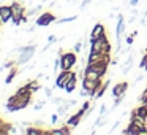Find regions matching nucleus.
Instances as JSON below:
<instances>
[{
  "mask_svg": "<svg viewBox=\"0 0 147 135\" xmlns=\"http://www.w3.org/2000/svg\"><path fill=\"white\" fill-rule=\"evenodd\" d=\"M79 94H81V97H89V91H86V89H82Z\"/></svg>",
  "mask_w": 147,
  "mask_h": 135,
  "instance_id": "35",
  "label": "nucleus"
},
{
  "mask_svg": "<svg viewBox=\"0 0 147 135\" xmlns=\"http://www.w3.org/2000/svg\"><path fill=\"white\" fill-rule=\"evenodd\" d=\"M2 24H3V22H2V19H0V26H2Z\"/></svg>",
  "mask_w": 147,
  "mask_h": 135,
  "instance_id": "36",
  "label": "nucleus"
},
{
  "mask_svg": "<svg viewBox=\"0 0 147 135\" xmlns=\"http://www.w3.org/2000/svg\"><path fill=\"white\" fill-rule=\"evenodd\" d=\"M101 37H106V27H105V24H101V22H96L95 26L92 27V32H90L89 42H93V40H96V38H101Z\"/></svg>",
  "mask_w": 147,
  "mask_h": 135,
  "instance_id": "8",
  "label": "nucleus"
},
{
  "mask_svg": "<svg viewBox=\"0 0 147 135\" xmlns=\"http://www.w3.org/2000/svg\"><path fill=\"white\" fill-rule=\"evenodd\" d=\"M71 134V127L68 124L62 125V127L59 129H51V130H48V135H68Z\"/></svg>",
  "mask_w": 147,
  "mask_h": 135,
  "instance_id": "14",
  "label": "nucleus"
},
{
  "mask_svg": "<svg viewBox=\"0 0 147 135\" xmlns=\"http://www.w3.org/2000/svg\"><path fill=\"white\" fill-rule=\"evenodd\" d=\"M57 121H59V113H55V115L51 116V122L52 124H57Z\"/></svg>",
  "mask_w": 147,
  "mask_h": 135,
  "instance_id": "29",
  "label": "nucleus"
},
{
  "mask_svg": "<svg viewBox=\"0 0 147 135\" xmlns=\"http://www.w3.org/2000/svg\"><path fill=\"white\" fill-rule=\"evenodd\" d=\"M123 99H125V94L123 95H117V97H114V103H112V106H111V110H114V108H117L119 105H120L122 102H123Z\"/></svg>",
  "mask_w": 147,
  "mask_h": 135,
  "instance_id": "22",
  "label": "nucleus"
},
{
  "mask_svg": "<svg viewBox=\"0 0 147 135\" xmlns=\"http://www.w3.org/2000/svg\"><path fill=\"white\" fill-rule=\"evenodd\" d=\"M133 62H134V56H133V54H130V56L127 57V61H125L123 67H122V73L127 75L128 72L131 70V67H133Z\"/></svg>",
  "mask_w": 147,
  "mask_h": 135,
  "instance_id": "17",
  "label": "nucleus"
},
{
  "mask_svg": "<svg viewBox=\"0 0 147 135\" xmlns=\"http://www.w3.org/2000/svg\"><path fill=\"white\" fill-rule=\"evenodd\" d=\"M109 84H111V80H106L105 83H101V86L98 87V91H96V94H95V99H93V100H98V99H101V97L105 95L106 89L109 87Z\"/></svg>",
  "mask_w": 147,
  "mask_h": 135,
  "instance_id": "16",
  "label": "nucleus"
},
{
  "mask_svg": "<svg viewBox=\"0 0 147 135\" xmlns=\"http://www.w3.org/2000/svg\"><path fill=\"white\" fill-rule=\"evenodd\" d=\"M45 105H46V102H45V100H40V102L36 103V105L33 106V108H35L36 111H38V110H41V108H43V106H45Z\"/></svg>",
  "mask_w": 147,
  "mask_h": 135,
  "instance_id": "27",
  "label": "nucleus"
},
{
  "mask_svg": "<svg viewBox=\"0 0 147 135\" xmlns=\"http://www.w3.org/2000/svg\"><path fill=\"white\" fill-rule=\"evenodd\" d=\"M60 67V57H57L54 61V72H57V68Z\"/></svg>",
  "mask_w": 147,
  "mask_h": 135,
  "instance_id": "30",
  "label": "nucleus"
},
{
  "mask_svg": "<svg viewBox=\"0 0 147 135\" xmlns=\"http://www.w3.org/2000/svg\"><path fill=\"white\" fill-rule=\"evenodd\" d=\"M0 19L2 22H10L13 19V10H11V5H0Z\"/></svg>",
  "mask_w": 147,
  "mask_h": 135,
  "instance_id": "11",
  "label": "nucleus"
},
{
  "mask_svg": "<svg viewBox=\"0 0 147 135\" xmlns=\"http://www.w3.org/2000/svg\"><path fill=\"white\" fill-rule=\"evenodd\" d=\"M30 100H32V97H22V95H18V94H13V95L8 99L5 108H7L10 113L21 111V110L27 108V106L30 105Z\"/></svg>",
  "mask_w": 147,
  "mask_h": 135,
  "instance_id": "1",
  "label": "nucleus"
},
{
  "mask_svg": "<svg viewBox=\"0 0 147 135\" xmlns=\"http://www.w3.org/2000/svg\"><path fill=\"white\" fill-rule=\"evenodd\" d=\"M24 132L29 135H48V130H43L40 127H27Z\"/></svg>",
  "mask_w": 147,
  "mask_h": 135,
  "instance_id": "18",
  "label": "nucleus"
},
{
  "mask_svg": "<svg viewBox=\"0 0 147 135\" xmlns=\"http://www.w3.org/2000/svg\"><path fill=\"white\" fill-rule=\"evenodd\" d=\"M127 89H128V83L127 81H120V83L114 84V87H112V95L114 97L123 95V94H127Z\"/></svg>",
  "mask_w": 147,
  "mask_h": 135,
  "instance_id": "12",
  "label": "nucleus"
},
{
  "mask_svg": "<svg viewBox=\"0 0 147 135\" xmlns=\"http://www.w3.org/2000/svg\"><path fill=\"white\" fill-rule=\"evenodd\" d=\"M111 43H109L108 37H101L93 42H90V52H101V54H111Z\"/></svg>",
  "mask_w": 147,
  "mask_h": 135,
  "instance_id": "2",
  "label": "nucleus"
},
{
  "mask_svg": "<svg viewBox=\"0 0 147 135\" xmlns=\"http://www.w3.org/2000/svg\"><path fill=\"white\" fill-rule=\"evenodd\" d=\"M133 42H134V37H133V35H127V38H125V43H127L128 46H131V45H133Z\"/></svg>",
  "mask_w": 147,
  "mask_h": 135,
  "instance_id": "26",
  "label": "nucleus"
},
{
  "mask_svg": "<svg viewBox=\"0 0 147 135\" xmlns=\"http://www.w3.org/2000/svg\"><path fill=\"white\" fill-rule=\"evenodd\" d=\"M73 75H74L73 70H62L60 73L57 75V78H55V87H59V89H63L65 84L68 83V80H70Z\"/></svg>",
  "mask_w": 147,
  "mask_h": 135,
  "instance_id": "7",
  "label": "nucleus"
},
{
  "mask_svg": "<svg viewBox=\"0 0 147 135\" xmlns=\"http://www.w3.org/2000/svg\"><path fill=\"white\" fill-rule=\"evenodd\" d=\"M139 68H141V70H147V51L144 52V54H142V57H141Z\"/></svg>",
  "mask_w": 147,
  "mask_h": 135,
  "instance_id": "23",
  "label": "nucleus"
},
{
  "mask_svg": "<svg viewBox=\"0 0 147 135\" xmlns=\"http://www.w3.org/2000/svg\"><path fill=\"white\" fill-rule=\"evenodd\" d=\"M109 62L111 64V54H101V52H90L87 56V64H96V62Z\"/></svg>",
  "mask_w": 147,
  "mask_h": 135,
  "instance_id": "9",
  "label": "nucleus"
},
{
  "mask_svg": "<svg viewBox=\"0 0 147 135\" xmlns=\"http://www.w3.org/2000/svg\"><path fill=\"white\" fill-rule=\"evenodd\" d=\"M55 42H57V37H55V35H49L48 37V43H51V45H52V43H55Z\"/></svg>",
  "mask_w": 147,
  "mask_h": 135,
  "instance_id": "31",
  "label": "nucleus"
},
{
  "mask_svg": "<svg viewBox=\"0 0 147 135\" xmlns=\"http://www.w3.org/2000/svg\"><path fill=\"white\" fill-rule=\"evenodd\" d=\"M84 116H86V111L81 108V110H78V111L74 113L73 116H70V118L67 119V122H65V124H68L71 129H73V127H78V125H79V122L82 121Z\"/></svg>",
  "mask_w": 147,
  "mask_h": 135,
  "instance_id": "10",
  "label": "nucleus"
},
{
  "mask_svg": "<svg viewBox=\"0 0 147 135\" xmlns=\"http://www.w3.org/2000/svg\"><path fill=\"white\" fill-rule=\"evenodd\" d=\"M35 51H36V46L35 45H27V46L19 48V57H18V61H16V65L27 64V62L35 56Z\"/></svg>",
  "mask_w": 147,
  "mask_h": 135,
  "instance_id": "4",
  "label": "nucleus"
},
{
  "mask_svg": "<svg viewBox=\"0 0 147 135\" xmlns=\"http://www.w3.org/2000/svg\"><path fill=\"white\" fill-rule=\"evenodd\" d=\"M55 14L54 13H51V11H45V13H41L38 16V19H36V26L38 27H48V26H51L52 22H55Z\"/></svg>",
  "mask_w": 147,
  "mask_h": 135,
  "instance_id": "6",
  "label": "nucleus"
},
{
  "mask_svg": "<svg viewBox=\"0 0 147 135\" xmlns=\"http://www.w3.org/2000/svg\"><path fill=\"white\" fill-rule=\"evenodd\" d=\"M131 115L139 116L141 119L147 121V105H146V103H139V106H136V108H134L133 111H131Z\"/></svg>",
  "mask_w": 147,
  "mask_h": 135,
  "instance_id": "13",
  "label": "nucleus"
},
{
  "mask_svg": "<svg viewBox=\"0 0 147 135\" xmlns=\"http://www.w3.org/2000/svg\"><path fill=\"white\" fill-rule=\"evenodd\" d=\"M11 10H13V24L14 26H19L22 22V18L26 16V8L21 2H13L11 3Z\"/></svg>",
  "mask_w": 147,
  "mask_h": 135,
  "instance_id": "5",
  "label": "nucleus"
},
{
  "mask_svg": "<svg viewBox=\"0 0 147 135\" xmlns=\"http://www.w3.org/2000/svg\"><path fill=\"white\" fill-rule=\"evenodd\" d=\"M52 102L55 105H60V103H63V100H62V97H52Z\"/></svg>",
  "mask_w": 147,
  "mask_h": 135,
  "instance_id": "28",
  "label": "nucleus"
},
{
  "mask_svg": "<svg viewBox=\"0 0 147 135\" xmlns=\"http://www.w3.org/2000/svg\"><path fill=\"white\" fill-rule=\"evenodd\" d=\"M16 75H18V67L14 65V67L10 68V73H8L7 78H5V83H7V84L13 83V80H14V76H16Z\"/></svg>",
  "mask_w": 147,
  "mask_h": 135,
  "instance_id": "21",
  "label": "nucleus"
},
{
  "mask_svg": "<svg viewBox=\"0 0 147 135\" xmlns=\"http://www.w3.org/2000/svg\"><path fill=\"white\" fill-rule=\"evenodd\" d=\"M27 86H29V89L32 91V94L38 92V91L41 89V86H40V83H38V78H36V80H30V81H27Z\"/></svg>",
  "mask_w": 147,
  "mask_h": 135,
  "instance_id": "19",
  "label": "nucleus"
},
{
  "mask_svg": "<svg viewBox=\"0 0 147 135\" xmlns=\"http://www.w3.org/2000/svg\"><path fill=\"white\" fill-rule=\"evenodd\" d=\"M45 94H46V97H52V89L46 87V89H45Z\"/></svg>",
  "mask_w": 147,
  "mask_h": 135,
  "instance_id": "33",
  "label": "nucleus"
},
{
  "mask_svg": "<svg viewBox=\"0 0 147 135\" xmlns=\"http://www.w3.org/2000/svg\"><path fill=\"white\" fill-rule=\"evenodd\" d=\"M138 2H139V0H128V3H130V7H136V5H138Z\"/></svg>",
  "mask_w": 147,
  "mask_h": 135,
  "instance_id": "34",
  "label": "nucleus"
},
{
  "mask_svg": "<svg viewBox=\"0 0 147 135\" xmlns=\"http://www.w3.org/2000/svg\"><path fill=\"white\" fill-rule=\"evenodd\" d=\"M16 94H18V95H22V97H32V91L29 89V86H27V84H24V86L18 87Z\"/></svg>",
  "mask_w": 147,
  "mask_h": 135,
  "instance_id": "20",
  "label": "nucleus"
},
{
  "mask_svg": "<svg viewBox=\"0 0 147 135\" xmlns=\"http://www.w3.org/2000/svg\"><path fill=\"white\" fill-rule=\"evenodd\" d=\"M82 48H84V43H82V42H78V43H74V46H73V51L76 52V54H79V52L82 51Z\"/></svg>",
  "mask_w": 147,
  "mask_h": 135,
  "instance_id": "25",
  "label": "nucleus"
},
{
  "mask_svg": "<svg viewBox=\"0 0 147 135\" xmlns=\"http://www.w3.org/2000/svg\"><path fill=\"white\" fill-rule=\"evenodd\" d=\"M78 16H68V18H62V19H57L59 24H67V22H73V21H76Z\"/></svg>",
  "mask_w": 147,
  "mask_h": 135,
  "instance_id": "24",
  "label": "nucleus"
},
{
  "mask_svg": "<svg viewBox=\"0 0 147 135\" xmlns=\"http://www.w3.org/2000/svg\"><path fill=\"white\" fill-rule=\"evenodd\" d=\"M59 57H60V70H73V67L78 64V56L74 51H63Z\"/></svg>",
  "mask_w": 147,
  "mask_h": 135,
  "instance_id": "3",
  "label": "nucleus"
},
{
  "mask_svg": "<svg viewBox=\"0 0 147 135\" xmlns=\"http://www.w3.org/2000/svg\"><path fill=\"white\" fill-rule=\"evenodd\" d=\"M106 111H108V108H106V105L103 103V105L100 106V113H98V115H103V113H106Z\"/></svg>",
  "mask_w": 147,
  "mask_h": 135,
  "instance_id": "32",
  "label": "nucleus"
},
{
  "mask_svg": "<svg viewBox=\"0 0 147 135\" xmlns=\"http://www.w3.org/2000/svg\"><path fill=\"white\" fill-rule=\"evenodd\" d=\"M76 83H78V75L74 73L73 76H71L70 80H68V83L65 84L63 91H65V92H67V94H71V92H73V91H74V89H76Z\"/></svg>",
  "mask_w": 147,
  "mask_h": 135,
  "instance_id": "15",
  "label": "nucleus"
}]
</instances>
